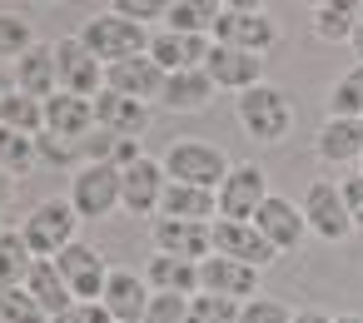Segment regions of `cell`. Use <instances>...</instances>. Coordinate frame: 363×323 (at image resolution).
<instances>
[{"instance_id": "cell-1", "label": "cell", "mask_w": 363, "mask_h": 323, "mask_svg": "<svg viewBox=\"0 0 363 323\" xmlns=\"http://www.w3.org/2000/svg\"><path fill=\"white\" fill-rule=\"evenodd\" d=\"M75 35H80V45H85L105 70L150 50V30H145V26H135V21H125L120 11H95Z\"/></svg>"}, {"instance_id": "cell-2", "label": "cell", "mask_w": 363, "mask_h": 323, "mask_svg": "<svg viewBox=\"0 0 363 323\" xmlns=\"http://www.w3.org/2000/svg\"><path fill=\"white\" fill-rule=\"evenodd\" d=\"M234 115H239V130L249 135V140H259V144H279L284 135H289V125H294V105H289V95L279 90V85H254V90H244L239 95V105H234Z\"/></svg>"}, {"instance_id": "cell-3", "label": "cell", "mask_w": 363, "mask_h": 323, "mask_svg": "<svg viewBox=\"0 0 363 323\" xmlns=\"http://www.w3.org/2000/svg\"><path fill=\"white\" fill-rule=\"evenodd\" d=\"M164 174H169V184H194V189H214L219 194V184L229 179V159H224V149H214V144H204V140H174L169 149H164Z\"/></svg>"}, {"instance_id": "cell-4", "label": "cell", "mask_w": 363, "mask_h": 323, "mask_svg": "<svg viewBox=\"0 0 363 323\" xmlns=\"http://www.w3.org/2000/svg\"><path fill=\"white\" fill-rule=\"evenodd\" d=\"M75 229H80V214L70 209V199H45L21 219V234L35 259H60L75 244Z\"/></svg>"}, {"instance_id": "cell-5", "label": "cell", "mask_w": 363, "mask_h": 323, "mask_svg": "<svg viewBox=\"0 0 363 323\" xmlns=\"http://www.w3.org/2000/svg\"><path fill=\"white\" fill-rule=\"evenodd\" d=\"M125 194V169L115 164H80L70 179V209L80 219H110Z\"/></svg>"}, {"instance_id": "cell-6", "label": "cell", "mask_w": 363, "mask_h": 323, "mask_svg": "<svg viewBox=\"0 0 363 323\" xmlns=\"http://www.w3.org/2000/svg\"><path fill=\"white\" fill-rule=\"evenodd\" d=\"M279 40V26L269 11H254V6H219V21H214V45H234V50H249V55H269Z\"/></svg>"}, {"instance_id": "cell-7", "label": "cell", "mask_w": 363, "mask_h": 323, "mask_svg": "<svg viewBox=\"0 0 363 323\" xmlns=\"http://www.w3.org/2000/svg\"><path fill=\"white\" fill-rule=\"evenodd\" d=\"M298 209H303L308 234H318L323 244H338V239H348V234H353V219H348L343 194H338V184H333V179H313Z\"/></svg>"}, {"instance_id": "cell-8", "label": "cell", "mask_w": 363, "mask_h": 323, "mask_svg": "<svg viewBox=\"0 0 363 323\" xmlns=\"http://www.w3.org/2000/svg\"><path fill=\"white\" fill-rule=\"evenodd\" d=\"M269 199V174L259 164H234L229 179L219 184V219H234V224H249Z\"/></svg>"}, {"instance_id": "cell-9", "label": "cell", "mask_w": 363, "mask_h": 323, "mask_svg": "<svg viewBox=\"0 0 363 323\" xmlns=\"http://www.w3.org/2000/svg\"><path fill=\"white\" fill-rule=\"evenodd\" d=\"M150 244H155V254H169V259L204 264V259H214V224H189V219H155V224H150Z\"/></svg>"}, {"instance_id": "cell-10", "label": "cell", "mask_w": 363, "mask_h": 323, "mask_svg": "<svg viewBox=\"0 0 363 323\" xmlns=\"http://www.w3.org/2000/svg\"><path fill=\"white\" fill-rule=\"evenodd\" d=\"M55 70H60V90L65 95H80V100H95L105 90V65L80 45V35H65L55 45Z\"/></svg>"}, {"instance_id": "cell-11", "label": "cell", "mask_w": 363, "mask_h": 323, "mask_svg": "<svg viewBox=\"0 0 363 323\" xmlns=\"http://www.w3.org/2000/svg\"><path fill=\"white\" fill-rule=\"evenodd\" d=\"M164 189H169V174L160 159H140L125 169V194H120V209L135 214V219H160V204H164Z\"/></svg>"}, {"instance_id": "cell-12", "label": "cell", "mask_w": 363, "mask_h": 323, "mask_svg": "<svg viewBox=\"0 0 363 323\" xmlns=\"http://www.w3.org/2000/svg\"><path fill=\"white\" fill-rule=\"evenodd\" d=\"M55 268H60V278L70 283L75 303H100V293H105V283H110V268H105L100 249H90V244L75 239V244L55 259Z\"/></svg>"}, {"instance_id": "cell-13", "label": "cell", "mask_w": 363, "mask_h": 323, "mask_svg": "<svg viewBox=\"0 0 363 323\" xmlns=\"http://www.w3.org/2000/svg\"><path fill=\"white\" fill-rule=\"evenodd\" d=\"M214 254L219 259H234V264H249V268H269L279 259V249L249 224H234V219H214Z\"/></svg>"}, {"instance_id": "cell-14", "label": "cell", "mask_w": 363, "mask_h": 323, "mask_svg": "<svg viewBox=\"0 0 363 323\" xmlns=\"http://www.w3.org/2000/svg\"><path fill=\"white\" fill-rule=\"evenodd\" d=\"M164 80H169V75L150 60V50H145V55H135V60H120V65H110V70H105V90L130 95V100H140V105H160Z\"/></svg>"}, {"instance_id": "cell-15", "label": "cell", "mask_w": 363, "mask_h": 323, "mask_svg": "<svg viewBox=\"0 0 363 323\" xmlns=\"http://www.w3.org/2000/svg\"><path fill=\"white\" fill-rule=\"evenodd\" d=\"M199 293H214V298H229V303H249V298H259V268L214 254V259L199 264Z\"/></svg>"}, {"instance_id": "cell-16", "label": "cell", "mask_w": 363, "mask_h": 323, "mask_svg": "<svg viewBox=\"0 0 363 323\" xmlns=\"http://www.w3.org/2000/svg\"><path fill=\"white\" fill-rule=\"evenodd\" d=\"M204 75L214 80V90H234V95H244V90L264 85V55H249V50H234V45H214Z\"/></svg>"}, {"instance_id": "cell-17", "label": "cell", "mask_w": 363, "mask_h": 323, "mask_svg": "<svg viewBox=\"0 0 363 323\" xmlns=\"http://www.w3.org/2000/svg\"><path fill=\"white\" fill-rule=\"evenodd\" d=\"M254 229H259V234H264L279 254L298 249V244H303V234H308L303 209H298L294 199H284V194H269V199H264V209L254 214Z\"/></svg>"}, {"instance_id": "cell-18", "label": "cell", "mask_w": 363, "mask_h": 323, "mask_svg": "<svg viewBox=\"0 0 363 323\" xmlns=\"http://www.w3.org/2000/svg\"><path fill=\"white\" fill-rule=\"evenodd\" d=\"M150 298H155V288H150L145 273H135V268H110V283H105V293H100V303L110 308L115 323H145Z\"/></svg>"}, {"instance_id": "cell-19", "label": "cell", "mask_w": 363, "mask_h": 323, "mask_svg": "<svg viewBox=\"0 0 363 323\" xmlns=\"http://www.w3.org/2000/svg\"><path fill=\"white\" fill-rule=\"evenodd\" d=\"M45 130L70 140V144H85L95 135V100H80V95H50L45 100Z\"/></svg>"}, {"instance_id": "cell-20", "label": "cell", "mask_w": 363, "mask_h": 323, "mask_svg": "<svg viewBox=\"0 0 363 323\" xmlns=\"http://www.w3.org/2000/svg\"><path fill=\"white\" fill-rule=\"evenodd\" d=\"M95 125L120 135V140H140L150 130V105H140L130 95H115V90H100L95 95Z\"/></svg>"}, {"instance_id": "cell-21", "label": "cell", "mask_w": 363, "mask_h": 323, "mask_svg": "<svg viewBox=\"0 0 363 323\" xmlns=\"http://www.w3.org/2000/svg\"><path fill=\"white\" fill-rule=\"evenodd\" d=\"M16 90L30 100H50L60 95V70H55V45H35L16 60Z\"/></svg>"}, {"instance_id": "cell-22", "label": "cell", "mask_w": 363, "mask_h": 323, "mask_svg": "<svg viewBox=\"0 0 363 323\" xmlns=\"http://www.w3.org/2000/svg\"><path fill=\"white\" fill-rule=\"evenodd\" d=\"M164 110H179V115H204L214 105V80L204 70H174L164 80V95H160Z\"/></svg>"}, {"instance_id": "cell-23", "label": "cell", "mask_w": 363, "mask_h": 323, "mask_svg": "<svg viewBox=\"0 0 363 323\" xmlns=\"http://www.w3.org/2000/svg\"><path fill=\"white\" fill-rule=\"evenodd\" d=\"M313 140L323 164H363V120H323Z\"/></svg>"}, {"instance_id": "cell-24", "label": "cell", "mask_w": 363, "mask_h": 323, "mask_svg": "<svg viewBox=\"0 0 363 323\" xmlns=\"http://www.w3.org/2000/svg\"><path fill=\"white\" fill-rule=\"evenodd\" d=\"M219 214V194L214 189H194V184H169L160 219H189V224H214Z\"/></svg>"}, {"instance_id": "cell-25", "label": "cell", "mask_w": 363, "mask_h": 323, "mask_svg": "<svg viewBox=\"0 0 363 323\" xmlns=\"http://www.w3.org/2000/svg\"><path fill=\"white\" fill-rule=\"evenodd\" d=\"M145 283L155 293H179V298H194L199 293V264L189 259H169V254H155L145 264Z\"/></svg>"}, {"instance_id": "cell-26", "label": "cell", "mask_w": 363, "mask_h": 323, "mask_svg": "<svg viewBox=\"0 0 363 323\" xmlns=\"http://www.w3.org/2000/svg\"><path fill=\"white\" fill-rule=\"evenodd\" d=\"M26 288L35 293V303L50 313V323L75 303V293H70V283L60 278V268H55V259H35V268H30V278H26Z\"/></svg>"}, {"instance_id": "cell-27", "label": "cell", "mask_w": 363, "mask_h": 323, "mask_svg": "<svg viewBox=\"0 0 363 323\" xmlns=\"http://www.w3.org/2000/svg\"><path fill=\"white\" fill-rule=\"evenodd\" d=\"M30 268H35V254H30L26 234L6 229V234H0V288H26Z\"/></svg>"}, {"instance_id": "cell-28", "label": "cell", "mask_w": 363, "mask_h": 323, "mask_svg": "<svg viewBox=\"0 0 363 323\" xmlns=\"http://www.w3.org/2000/svg\"><path fill=\"white\" fill-rule=\"evenodd\" d=\"M353 26H358V6L353 0H318L313 6V35L338 45V40H353Z\"/></svg>"}, {"instance_id": "cell-29", "label": "cell", "mask_w": 363, "mask_h": 323, "mask_svg": "<svg viewBox=\"0 0 363 323\" xmlns=\"http://www.w3.org/2000/svg\"><path fill=\"white\" fill-rule=\"evenodd\" d=\"M0 130H16V135H45V100H30L21 90H11L0 100Z\"/></svg>"}, {"instance_id": "cell-30", "label": "cell", "mask_w": 363, "mask_h": 323, "mask_svg": "<svg viewBox=\"0 0 363 323\" xmlns=\"http://www.w3.org/2000/svg\"><path fill=\"white\" fill-rule=\"evenodd\" d=\"M328 120H363V60L328 85Z\"/></svg>"}, {"instance_id": "cell-31", "label": "cell", "mask_w": 363, "mask_h": 323, "mask_svg": "<svg viewBox=\"0 0 363 323\" xmlns=\"http://www.w3.org/2000/svg\"><path fill=\"white\" fill-rule=\"evenodd\" d=\"M164 21H169L174 35H214L219 6H214V0H174Z\"/></svg>"}, {"instance_id": "cell-32", "label": "cell", "mask_w": 363, "mask_h": 323, "mask_svg": "<svg viewBox=\"0 0 363 323\" xmlns=\"http://www.w3.org/2000/svg\"><path fill=\"white\" fill-rule=\"evenodd\" d=\"M40 40H35V30H30V21L26 16H16V11H0V60L6 65H16L26 50H35Z\"/></svg>"}, {"instance_id": "cell-33", "label": "cell", "mask_w": 363, "mask_h": 323, "mask_svg": "<svg viewBox=\"0 0 363 323\" xmlns=\"http://www.w3.org/2000/svg\"><path fill=\"white\" fill-rule=\"evenodd\" d=\"M40 164V154H35V140L30 135H16V130H0V169L6 174H30Z\"/></svg>"}, {"instance_id": "cell-34", "label": "cell", "mask_w": 363, "mask_h": 323, "mask_svg": "<svg viewBox=\"0 0 363 323\" xmlns=\"http://www.w3.org/2000/svg\"><path fill=\"white\" fill-rule=\"evenodd\" d=\"M0 323H50L30 288H0Z\"/></svg>"}, {"instance_id": "cell-35", "label": "cell", "mask_w": 363, "mask_h": 323, "mask_svg": "<svg viewBox=\"0 0 363 323\" xmlns=\"http://www.w3.org/2000/svg\"><path fill=\"white\" fill-rule=\"evenodd\" d=\"M184 323H239V303L214 298V293H194L189 298V318Z\"/></svg>"}, {"instance_id": "cell-36", "label": "cell", "mask_w": 363, "mask_h": 323, "mask_svg": "<svg viewBox=\"0 0 363 323\" xmlns=\"http://www.w3.org/2000/svg\"><path fill=\"white\" fill-rule=\"evenodd\" d=\"M239 323H294V308H284L279 298H249L239 303Z\"/></svg>"}, {"instance_id": "cell-37", "label": "cell", "mask_w": 363, "mask_h": 323, "mask_svg": "<svg viewBox=\"0 0 363 323\" xmlns=\"http://www.w3.org/2000/svg\"><path fill=\"white\" fill-rule=\"evenodd\" d=\"M184 318H189V298L179 293H155L145 308V323H184Z\"/></svg>"}, {"instance_id": "cell-38", "label": "cell", "mask_w": 363, "mask_h": 323, "mask_svg": "<svg viewBox=\"0 0 363 323\" xmlns=\"http://www.w3.org/2000/svg\"><path fill=\"white\" fill-rule=\"evenodd\" d=\"M120 144H125L120 135H110V130H100V125H95V135L80 144V154H85V164H115Z\"/></svg>"}, {"instance_id": "cell-39", "label": "cell", "mask_w": 363, "mask_h": 323, "mask_svg": "<svg viewBox=\"0 0 363 323\" xmlns=\"http://www.w3.org/2000/svg\"><path fill=\"white\" fill-rule=\"evenodd\" d=\"M35 154H40V164H55L60 169V164H70L80 154V144H70V140H60V135L45 130V135H35Z\"/></svg>"}, {"instance_id": "cell-40", "label": "cell", "mask_w": 363, "mask_h": 323, "mask_svg": "<svg viewBox=\"0 0 363 323\" xmlns=\"http://www.w3.org/2000/svg\"><path fill=\"white\" fill-rule=\"evenodd\" d=\"M110 11H120L125 21H135V26H145V30H150V21H164V16H169V6H160V0H115Z\"/></svg>"}, {"instance_id": "cell-41", "label": "cell", "mask_w": 363, "mask_h": 323, "mask_svg": "<svg viewBox=\"0 0 363 323\" xmlns=\"http://www.w3.org/2000/svg\"><path fill=\"white\" fill-rule=\"evenodd\" d=\"M338 194H343V209H348L353 229H363V174H348V179H338Z\"/></svg>"}, {"instance_id": "cell-42", "label": "cell", "mask_w": 363, "mask_h": 323, "mask_svg": "<svg viewBox=\"0 0 363 323\" xmlns=\"http://www.w3.org/2000/svg\"><path fill=\"white\" fill-rule=\"evenodd\" d=\"M55 323H115V318H110V308H105V303H70Z\"/></svg>"}, {"instance_id": "cell-43", "label": "cell", "mask_w": 363, "mask_h": 323, "mask_svg": "<svg viewBox=\"0 0 363 323\" xmlns=\"http://www.w3.org/2000/svg\"><path fill=\"white\" fill-rule=\"evenodd\" d=\"M16 90V65H6V60H0V100H6Z\"/></svg>"}, {"instance_id": "cell-44", "label": "cell", "mask_w": 363, "mask_h": 323, "mask_svg": "<svg viewBox=\"0 0 363 323\" xmlns=\"http://www.w3.org/2000/svg\"><path fill=\"white\" fill-rule=\"evenodd\" d=\"M294 323H333V318H328L323 308H298V313H294Z\"/></svg>"}, {"instance_id": "cell-45", "label": "cell", "mask_w": 363, "mask_h": 323, "mask_svg": "<svg viewBox=\"0 0 363 323\" xmlns=\"http://www.w3.org/2000/svg\"><path fill=\"white\" fill-rule=\"evenodd\" d=\"M348 45H353V55L363 60V6H358V26H353V40H348Z\"/></svg>"}, {"instance_id": "cell-46", "label": "cell", "mask_w": 363, "mask_h": 323, "mask_svg": "<svg viewBox=\"0 0 363 323\" xmlns=\"http://www.w3.org/2000/svg\"><path fill=\"white\" fill-rule=\"evenodd\" d=\"M16 194V174H6V169H0V204H6Z\"/></svg>"}, {"instance_id": "cell-47", "label": "cell", "mask_w": 363, "mask_h": 323, "mask_svg": "<svg viewBox=\"0 0 363 323\" xmlns=\"http://www.w3.org/2000/svg\"><path fill=\"white\" fill-rule=\"evenodd\" d=\"M333 323H363V313H338Z\"/></svg>"}, {"instance_id": "cell-48", "label": "cell", "mask_w": 363, "mask_h": 323, "mask_svg": "<svg viewBox=\"0 0 363 323\" xmlns=\"http://www.w3.org/2000/svg\"><path fill=\"white\" fill-rule=\"evenodd\" d=\"M0 234H6V229H0Z\"/></svg>"}]
</instances>
